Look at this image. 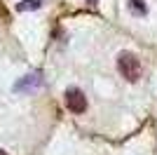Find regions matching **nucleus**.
Returning <instances> with one entry per match:
<instances>
[{
    "label": "nucleus",
    "instance_id": "f257e3e1",
    "mask_svg": "<svg viewBox=\"0 0 157 155\" xmlns=\"http://www.w3.org/2000/svg\"><path fill=\"white\" fill-rule=\"evenodd\" d=\"M117 71L127 82H136L138 78H141V71H143V68H141V61L136 59V54L120 52L117 54Z\"/></svg>",
    "mask_w": 157,
    "mask_h": 155
},
{
    "label": "nucleus",
    "instance_id": "423d86ee",
    "mask_svg": "<svg viewBox=\"0 0 157 155\" xmlns=\"http://www.w3.org/2000/svg\"><path fill=\"white\" fill-rule=\"evenodd\" d=\"M0 155H7V153H5V150H0Z\"/></svg>",
    "mask_w": 157,
    "mask_h": 155
},
{
    "label": "nucleus",
    "instance_id": "20e7f679",
    "mask_svg": "<svg viewBox=\"0 0 157 155\" xmlns=\"http://www.w3.org/2000/svg\"><path fill=\"white\" fill-rule=\"evenodd\" d=\"M40 7H42V0H21L17 5V10L19 12H28V10H40Z\"/></svg>",
    "mask_w": 157,
    "mask_h": 155
},
{
    "label": "nucleus",
    "instance_id": "f03ea898",
    "mask_svg": "<svg viewBox=\"0 0 157 155\" xmlns=\"http://www.w3.org/2000/svg\"><path fill=\"white\" fill-rule=\"evenodd\" d=\"M63 101H66V108L71 110V113H85L87 110V97L82 94V89L78 87H71V89H66L63 94Z\"/></svg>",
    "mask_w": 157,
    "mask_h": 155
},
{
    "label": "nucleus",
    "instance_id": "7ed1b4c3",
    "mask_svg": "<svg viewBox=\"0 0 157 155\" xmlns=\"http://www.w3.org/2000/svg\"><path fill=\"white\" fill-rule=\"evenodd\" d=\"M40 85H42V73L35 71V73L24 75L21 80H17V82H14V92H17V94H21V92H33V89H38Z\"/></svg>",
    "mask_w": 157,
    "mask_h": 155
},
{
    "label": "nucleus",
    "instance_id": "39448f33",
    "mask_svg": "<svg viewBox=\"0 0 157 155\" xmlns=\"http://www.w3.org/2000/svg\"><path fill=\"white\" fill-rule=\"evenodd\" d=\"M129 5H131V12H134V14H145V12H148V7H145L143 0H131Z\"/></svg>",
    "mask_w": 157,
    "mask_h": 155
}]
</instances>
